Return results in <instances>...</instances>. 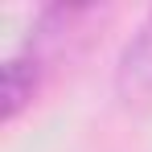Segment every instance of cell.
<instances>
[{
    "label": "cell",
    "instance_id": "cell-1",
    "mask_svg": "<svg viewBox=\"0 0 152 152\" xmlns=\"http://www.w3.org/2000/svg\"><path fill=\"white\" fill-rule=\"evenodd\" d=\"M119 95L127 103H152V17L119 58Z\"/></svg>",
    "mask_w": 152,
    "mask_h": 152
}]
</instances>
